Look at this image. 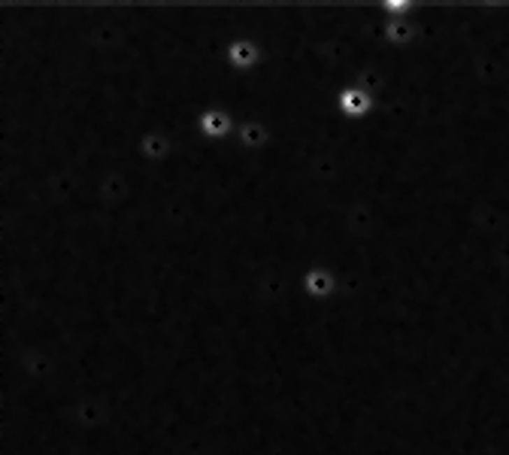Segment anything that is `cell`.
<instances>
[{"mask_svg": "<svg viewBox=\"0 0 509 455\" xmlns=\"http://www.w3.org/2000/svg\"><path fill=\"white\" fill-rule=\"evenodd\" d=\"M203 125H206L209 134H222V131H224V115H213V113H209V115L203 118Z\"/></svg>", "mask_w": 509, "mask_h": 455, "instance_id": "obj_2", "label": "cell"}, {"mask_svg": "<svg viewBox=\"0 0 509 455\" xmlns=\"http://www.w3.org/2000/svg\"><path fill=\"white\" fill-rule=\"evenodd\" d=\"M343 109L345 113H364L367 109V97L361 91H345L343 94Z\"/></svg>", "mask_w": 509, "mask_h": 455, "instance_id": "obj_1", "label": "cell"}]
</instances>
